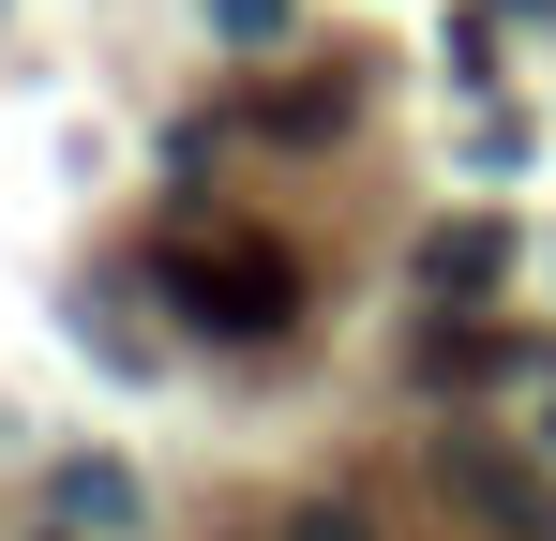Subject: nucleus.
<instances>
[{"mask_svg": "<svg viewBox=\"0 0 556 541\" xmlns=\"http://www.w3.org/2000/svg\"><path fill=\"white\" fill-rule=\"evenodd\" d=\"M166 301H181L195 331H286L301 316V256L286 241H256V226H195V241H166Z\"/></svg>", "mask_w": 556, "mask_h": 541, "instance_id": "1", "label": "nucleus"}, {"mask_svg": "<svg viewBox=\"0 0 556 541\" xmlns=\"http://www.w3.org/2000/svg\"><path fill=\"white\" fill-rule=\"evenodd\" d=\"M437 496L481 512L496 541H556V481L527 466V451H496V437H437Z\"/></svg>", "mask_w": 556, "mask_h": 541, "instance_id": "2", "label": "nucleus"}, {"mask_svg": "<svg viewBox=\"0 0 556 541\" xmlns=\"http://www.w3.org/2000/svg\"><path fill=\"white\" fill-rule=\"evenodd\" d=\"M496 256H511V226H496V211H466V226H437V241H421V270H437L452 301H481V286H496Z\"/></svg>", "mask_w": 556, "mask_h": 541, "instance_id": "3", "label": "nucleus"}, {"mask_svg": "<svg viewBox=\"0 0 556 541\" xmlns=\"http://www.w3.org/2000/svg\"><path fill=\"white\" fill-rule=\"evenodd\" d=\"M61 512H76V527H136V481H121V466H61Z\"/></svg>", "mask_w": 556, "mask_h": 541, "instance_id": "4", "label": "nucleus"}]
</instances>
